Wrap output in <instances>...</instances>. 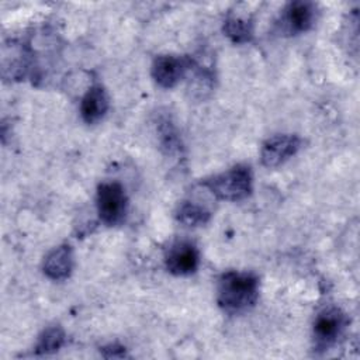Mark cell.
<instances>
[{"mask_svg":"<svg viewBox=\"0 0 360 360\" xmlns=\"http://www.w3.org/2000/svg\"><path fill=\"white\" fill-rule=\"evenodd\" d=\"M259 297V278L249 271H225L218 278L217 301L226 312H242L253 307Z\"/></svg>","mask_w":360,"mask_h":360,"instance_id":"1","label":"cell"},{"mask_svg":"<svg viewBox=\"0 0 360 360\" xmlns=\"http://www.w3.org/2000/svg\"><path fill=\"white\" fill-rule=\"evenodd\" d=\"M201 186L208 188L218 200L239 201L252 193L253 177L249 166L236 165L219 174L205 179Z\"/></svg>","mask_w":360,"mask_h":360,"instance_id":"2","label":"cell"},{"mask_svg":"<svg viewBox=\"0 0 360 360\" xmlns=\"http://www.w3.org/2000/svg\"><path fill=\"white\" fill-rule=\"evenodd\" d=\"M97 212L105 225H118L127 214L128 198L124 187L117 181H107L97 188Z\"/></svg>","mask_w":360,"mask_h":360,"instance_id":"3","label":"cell"},{"mask_svg":"<svg viewBox=\"0 0 360 360\" xmlns=\"http://www.w3.org/2000/svg\"><path fill=\"white\" fill-rule=\"evenodd\" d=\"M347 326L346 314L338 307L323 308L314 321V340L319 349H328L338 342Z\"/></svg>","mask_w":360,"mask_h":360,"instance_id":"4","label":"cell"},{"mask_svg":"<svg viewBox=\"0 0 360 360\" xmlns=\"http://www.w3.org/2000/svg\"><path fill=\"white\" fill-rule=\"evenodd\" d=\"M166 269L174 276H190L200 266V253L190 240H176L166 252Z\"/></svg>","mask_w":360,"mask_h":360,"instance_id":"5","label":"cell"},{"mask_svg":"<svg viewBox=\"0 0 360 360\" xmlns=\"http://www.w3.org/2000/svg\"><path fill=\"white\" fill-rule=\"evenodd\" d=\"M191 66V60L186 56L176 55H159L152 63V77L163 89L174 87L187 73Z\"/></svg>","mask_w":360,"mask_h":360,"instance_id":"6","label":"cell"},{"mask_svg":"<svg viewBox=\"0 0 360 360\" xmlns=\"http://www.w3.org/2000/svg\"><path fill=\"white\" fill-rule=\"evenodd\" d=\"M301 139L297 135L283 134L269 138L260 150L262 165L266 167H277L297 153Z\"/></svg>","mask_w":360,"mask_h":360,"instance_id":"7","label":"cell"},{"mask_svg":"<svg viewBox=\"0 0 360 360\" xmlns=\"http://www.w3.org/2000/svg\"><path fill=\"white\" fill-rule=\"evenodd\" d=\"M315 15L316 10L314 3L292 1L284 8L281 15V30L290 35L302 34L314 25Z\"/></svg>","mask_w":360,"mask_h":360,"instance_id":"8","label":"cell"},{"mask_svg":"<svg viewBox=\"0 0 360 360\" xmlns=\"http://www.w3.org/2000/svg\"><path fill=\"white\" fill-rule=\"evenodd\" d=\"M108 110V96L101 84H93L82 97L80 115L84 122H98Z\"/></svg>","mask_w":360,"mask_h":360,"instance_id":"9","label":"cell"},{"mask_svg":"<svg viewBox=\"0 0 360 360\" xmlns=\"http://www.w3.org/2000/svg\"><path fill=\"white\" fill-rule=\"evenodd\" d=\"M73 267V255L69 245L55 248L44 262V273L52 280H63L69 277Z\"/></svg>","mask_w":360,"mask_h":360,"instance_id":"10","label":"cell"},{"mask_svg":"<svg viewBox=\"0 0 360 360\" xmlns=\"http://www.w3.org/2000/svg\"><path fill=\"white\" fill-rule=\"evenodd\" d=\"M211 212L195 201H183L177 210V219L187 226H198L208 222Z\"/></svg>","mask_w":360,"mask_h":360,"instance_id":"11","label":"cell"},{"mask_svg":"<svg viewBox=\"0 0 360 360\" xmlns=\"http://www.w3.org/2000/svg\"><path fill=\"white\" fill-rule=\"evenodd\" d=\"M224 32L236 44L248 42L253 35L252 22L245 17H238V15L228 17L224 24Z\"/></svg>","mask_w":360,"mask_h":360,"instance_id":"12","label":"cell"},{"mask_svg":"<svg viewBox=\"0 0 360 360\" xmlns=\"http://www.w3.org/2000/svg\"><path fill=\"white\" fill-rule=\"evenodd\" d=\"M65 342V333L60 328L52 326L48 328L39 338L38 345H37V353L44 354V353H52L56 352Z\"/></svg>","mask_w":360,"mask_h":360,"instance_id":"13","label":"cell"}]
</instances>
